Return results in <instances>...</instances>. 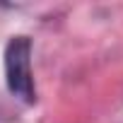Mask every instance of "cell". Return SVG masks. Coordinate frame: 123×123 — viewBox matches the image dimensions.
Returning <instances> with one entry per match:
<instances>
[{
  "mask_svg": "<svg viewBox=\"0 0 123 123\" xmlns=\"http://www.w3.org/2000/svg\"><path fill=\"white\" fill-rule=\"evenodd\" d=\"M5 77L7 87L22 101H34V82H31V43L27 36L10 39L5 48Z\"/></svg>",
  "mask_w": 123,
  "mask_h": 123,
  "instance_id": "6da1fadb",
  "label": "cell"
}]
</instances>
